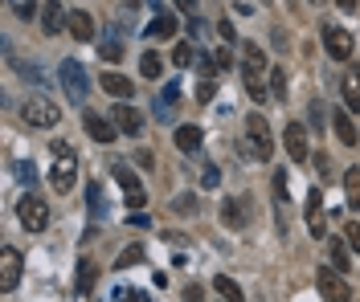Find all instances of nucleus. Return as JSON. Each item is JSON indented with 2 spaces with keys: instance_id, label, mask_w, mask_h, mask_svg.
Returning a JSON list of instances; mask_svg holds the SVG:
<instances>
[{
  "instance_id": "cd10ccee",
  "label": "nucleus",
  "mask_w": 360,
  "mask_h": 302,
  "mask_svg": "<svg viewBox=\"0 0 360 302\" xmlns=\"http://www.w3.org/2000/svg\"><path fill=\"white\" fill-rule=\"evenodd\" d=\"M270 102H287V70L270 66Z\"/></svg>"
},
{
  "instance_id": "ea45409f",
  "label": "nucleus",
  "mask_w": 360,
  "mask_h": 302,
  "mask_svg": "<svg viewBox=\"0 0 360 302\" xmlns=\"http://www.w3.org/2000/svg\"><path fill=\"white\" fill-rule=\"evenodd\" d=\"M17 176H21L25 184L33 188V180H37V167H33V163H17Z\"/></svg>"
},
{
  "instance_id": "5fc2aeb1",
  "label": "nucleus",
  "mask_w": 360,
  "mask_h": 302,
  "mask_svg": "<svg viewBox=\"0 0 360 302\" xmlns=\"http://www.w3.org/2000/svg\"><path fill=\"white\" fill-rule=\"evenodd\" d=\"M312 4H324V0H312Z\"/></svg>"
},
{
  "instance_id": "dca6fc26",
  "label": "nucleus",
  "mask_w": 360,
  "mask_h": 302,
  "mask_svg": "<svg viewBox=\"0 0 360 302\" xmlns=\"http://www.w3.org/2000/svg\"><path fill=\"white\" fill-rule=\"evenodd\" d=\"M82 127H86V135H91L95 143H115V135H119L115 123H107L102 115H91V111L82 115Z\"/></svg>"
},
{
  "instance_id": "7c9ffc66",
  "label": "nucleus",
  "mask_w": 360,
  "mask_h": 302,
  "mask_svg": "<svg viewBox=\"0 0 360 302\" xmlns=\"http://www.w3.org/2000/svg\"><path fill=\"white\" fill-rule=\"evenodd\" d=\"M140 261H144V245H127L115 266H119V270H127V266H140Z\"/></svg>"
},
{
  "instance_id": "37998d69",
  "label": "nucleus",
  "mask_w": 360,
  "mask_h": 302,
  "mask_svg": "<svg viewBox=\"0 0 360 302\" xmlns=\"http://www.w3.org/2000/svg\"><path fill=\"white\" fill-rule=\"evenodd\" d=\"M115 302H140V290H131V286H119V290H115Z\"/></svg>"
},
{
  "instance_id": "1a4fd4ad",
  "label": "nucleus",
  "mask_w": 360,
  "mask_h": 302,
  "mask_svg": "<svg viewBox=\"0 0 360 302\" xmlns=\"http://www.w3.org/2000/svg\"><path fill=\"white\" fill-rule=\"evenodd\" d=\"M283 147H287L291 163L312 160V147H307V127H303V123H287V127H283Z\"/></svg>"
},
{
  "instance_id": "7ed1b4c3",
  "label": "nucleus",
  "mask_w": 360,
  "mask_h": 302,
  "mask_svg": "<svg viewBox=\"0 0 360 302\" xmlns=\"http://www.w3.org/2000/svg\"><path fill=\"white\" fill-rule=\"evenodd\" d=\"M21 118L29 127H58L62 123V111H58V102H49L41 94H33V98H25L21 102Z\"/></svg>"
},
{
  "instance_id": "39448f33",
  "label": "nucleus",
  "mask_w": 360,
  "mask_h": 302,
  "mask_svg": "<svg viewBox=\"0 0 360 302\" xmlns=\"http://www.w3.org/2000/svg\"><path fill=\"white\" fill-rule=\"evenodd\" d=\"M58 82H62V90H66L70 102H86L91 78H86V70H82L78 62H62V66H58Z\"/></svg>"
},
{
  "instance_id": "20e7f679",
  "label": "nucleus",
  "mask_w": 360,
  "mask_h": 302,
  "mask_svg": "<svg viewBox=\"0 0 360 302\" xmlns=\"http://www.w3.org/2000/svg\"><path fill=\"white\" fill-rule=\"evenodd\" d=\"M111 172H115V180H119V188H123V196H127V209H144L147 205V192H144V184H140V176L127 167V160H111Z\"/></svg>"
},
{
  "instance_id": "393cba45",
  "label": "nucleus",
  "mask_w": 360,
  "mask_h": 302,
  "mask_svg": "<svg viewBox=\"0 0 360 302\" xmlns=\"http://www.w3.org/2000/svg\"><path fill=\"white\" fill-rule=\"evenodd\" d=\"M95 282H98V266L82 257V261H78V282H74V290H78V294H91V290H95Z\"/></svg>"
},
{
  "instance_id": "f3484780",
  "label": "nucleus",
  "mask_w": 360,
  "mask_h": 302,
  "mask_svg": "<svg viewBox=\"0 0 360 302\" xmlns=\"http://www.w3.org/2000/svg\"><path fill=\"white\" fill-rule=\"evenodd\" d=\"M111 118H115V127H119V131H127V135H140V131H144V115H140L131 102H119Z\"/></svg>"
},
{
  "instance_id": "412c9836",
  "label": "nucleus",
  "mask_w": 360,
  "mask_h": 302,
  "mask_svg": "<svg viewBox=\"0 0 360 302\" xmlns=\"http://www.w3.org/2000/svg\"><path fill=\"white\" fill-rule=\"evenodd\" d=\"M172 33H176V17H172V13H156L144 29V37H160V41H168Z\"/></svg>"
},
{
  "instance_id": "9d476101",
  "label": "nucleus",
  "mask_w": 360,
  "mask_h": 302,
  "mask_svg": "<svg viewBox=\"0 0 360 302\" xmlns=\"http://www.w3.org/2000/svg\"><path fill=\"white\" fill-rule=\"evenodd\" d=\"M21 254L13 249V245H4L0 249V290L8 294V290H17V282H21Z\"/></svg>"
},
{
  "instance_id": "58836bf2",
  "label": "nucleus",
  "mask_w": 360,
  "mask_h": 302,
  "mask_svg": "<svg viewBox=\"0 0 360 302\" xmlns=\"http://www.w3.org/2000/svg\"><path fill=\"white\" fill-rule=\"evenodd\" d=\"M172 209L180 212V217H189V212H196V196H180V200H172Z\"/></svg>"
},
{
  "instance_id": "c85d7f7f",
  "label": "nucleus",
  "mask_w": 360,
  "mask_h": 302,
  "mask_svg": "<svg viewBox=\"0 0 360 302\" xmlns=\"http://www.w3.org/2000/svg\"><path fill=\"white\" fill-rule=\"evenodd\" d=\"M86 209H91V217H107V200H102V184H95L91 180V188H86Z\"/></svg>"
},
{
  "instance_id": "2f4dec72",
  "label": "nucleus",
  "mask_w": 360,
  "mask_h": 302,
  "mask_svg": "<svg viewBox=\"0 0 360 302\" xmlns=\"http://www.w3.org/2000/svg\"><path fill=\"white\" fill-rule=\"evenodd\" d=\"M160 66H164L160 53H144V57H140V74H144V78H160Z\"/></svg>"
},
{
  "instance_id": "2eb2a0df",
  "label": "nucleus",
  "mask_w": 360,
  "mask_h": 302,
  "mask_svg": "<svg viewBox=\"0 0 360 302\" xmlns=\"http://www.w3.org/2000/svg\"><path fill=\"white\" fill-rule=\"evenodd\" d=\"M66 25H70V13L62 8V0H46V8H41V29H46L49 37H58Z\"/></svg>"
},
{
  "instance_id": "de8ad7c7",
  "label": "nucleus",
  "mask_w": 360,
  "mask_h": 302,
  "mask_svg": "<svg viewBox=\"0 0 360 302\" xmlns=\"http://www.w3.org/2000/svg\"><path fill=\"white\" fill-rule=\"evenodd\" d=\"M217 33H221V37H225V46H229V41H234V37H238V33H234V25H229V21H221V25H217Z\"/></svg>"
},
{
  "instance_id": "f257e3e1",
  "label": "nucleus",
  "mask_w": 360,
  "mask_h": 302,
  "mask_svg": "<svg viewBox=\"0 0 360 302\" xmlns=\"http://www.w3.org/2000/svg\"><path fill=\"white\" fill-rule=\"evenodd\" d=\"M49 151H53V167H49V184H53V192H70L74 188V176H78V156H74L70 143L53 139L49 143Z\"/></svg>"
},
{
  "instance_id": "473e14b6",
  "label": "nucleus",
  "mask_w": 360,
  "mask_h": 302,
  "mask_svg": "<svg viewBox=\"0 0 360 302\" xmlns=\"http://www.w3.org/2000/svg\"><path fill=\"white\" fill-rule=\"evenodd\" d=\"M172 62H176V66H189V62H196V49H192L189 41H180V46L172 49Z\"/></svg>"
},
{
  "instance_id": "9b49d317",
  "label": "nucleus",
  "mask_w": 360,
  "mask_h": 302,
  "mask_svg": "<svg viewBox=\"0 0 360 302\" xmlns=\"http://www.w3.org/2000/svg\"><path fill=\"white\" fill-rule=\"evenodd\" d=\"M324 49H328L336 62H348V57H352V33L340 29V25H328V29H324Z\"/></svg>"
},
{
  "instance_id": "a18cd8bd",
  "label": "nucleus",
  "mask_w": 360,
  "mask_h": 302,
  "mask_svg": "<svg viewBox=\"0 0 360 302\" xmlns=\"http://www.w3.org/2000/svg\"><path fill=\"white\" fill-rule=\"evenodd\" d=\"M344 237H348V245H352V249H356V254H360V221H352V225H348V233H344Z\"/></svg>"
},
{
  "instance_id": "5701e85b",
  "label": "nucleus",
  "mask_w": 360,
  "mask_h": 302,
  "mask_svg": "<svg viewBox=\"0 0 360 302\" xmlns=\"http://www.w3.org/2000/svg\"><path fill=\"white\" fill-rule=\"evenodd\" d=\"M176 102H180V86L168 82V86H164V98H156V118H164V123H168V118L176 115Z\"/></svg>"
},
{
  "instance_id": "8fccbe9b",
  "label": "nucleus",
  "mask_w": 360,
  "mask_h": 302,
  "mask_svg": "<svg viewBox=\"0 0 360 302\" xmlns=\"http://www.w3.org/2000/svg\"><path fill=\"white\" fill-rule=\"evenodd\" d=\"M213 62H217V70H225V66H229V49H217Z\"/></svg>"
},
{
  "instance_id": "423d86ee",
  "label": "nucleus",
  "mask_w": 360,
  "mask_h": 302,
  "mask_svg": "<svg viewBox=\"0 0 360 302\" xmlns=\"http://www.w3.org/2000/svg\"><path fill=\"white\" fill-rule=\"evenodd\" d=\"M315 286H319V294H324L328 302H348V298H352V286H348V282H344V274H340V270H332V266H319Z\"/></svg>"
},
{
  "instance_id": "c9c22d12",
  "label": "nucleus",
  "mask_w": 360,
  "mask_h": 302,
  "mask_svg": "<svg viewBox=\"0 0 360 302\" xmlns=\"http://www.w3.org/2000/svg\"><path fill=\"white\" fill-rule=\"evenodd\" d=\"M196 70H201V78H213L217 62H213V57H209V53H196Z\"/></svg>"
},
{
  "instance_id": "3c124183",
  "label": "nucleus",
  "mask_w": 360,
  "mask_h": 302,
  "mask_svg": "<svg viewBox=\"0 0 360 302\" xmlns=\"http://www.w3.org/2000/svg\"><path fill=\"white\" fill-rule=\"evenodd\" d=\"M135 163H140V167H156V160H152V151H135Z\"/></svg>"
},
{
  "instance_id": "f704fd0d",
  "label": "nucleus",
  "mask_w": 360,
  "mask_h": 302,
  "mask_svg": "<svg viewBox=\"0 0 360 302\" xmlns=\"http://www.w3.org/2000/svg\"><path fill=\"white\" fill-rule=\"evenodd\" d=\"M274 200L279 205H287L291 196H287V172H274Z\"/></svg>"
},
{
  "instance_id": "c03bdc74",
  "label": "nucleus",
  "mask_w": 360,
  "mask_h": 302,
  "mask_svg": "<svg viewBox=\"0 0 360 302\" xmlns=\"http://www.w3.org/2000/svg\"><path fill=\"white\" fill-rule=\"evenodd\" d=\"M17 17H21V21H33V17H37V4H33V0L17 4Z\"/></svg>"
},
{
  "instance_id": "b1692460",
  "label": "nucleus",
  "mask_w": 360,
  "mask_h": 302,
  "mask_svg": "<svg viewBox=\"0 0 360 302\" xmlns=\"http://www.w3.org/2000/svg\"><path fill=\"white\" fill-rule=\"evenodd\" d=\"M201 139H205V135H201V127H192V123H185V127H176V147H180L185 156H192V151L201 147Z\"/></svg>"
},
{
  "instance_id": "6ab92c4d",
  "label": "nucleus",
  "mask_w": 360,
  "mask_h": 302,
  "mask_svg": "<svg viewBox=\"0 0 360 302\" xmlns=\"http://www.w3.org/2000/svg\"><path fill=\"white\" fill-rule=\"evenodd\" d=\"M70 37H78V41H95V17L91 13H82V8H74L70 13Z\"/></svg>"
},
{
  "instance_id": "603ef678",
  "label": "nucleus",
  "mask_w": 360,
  "mask_h": 302,
  "mask_svg": "<svg viewBox=\"0 0 360 302\" xmlns=\"http://www.w3.org/2000/svg\"><path fill=\"white\" fill-rule=\"evenodd\" d=\"M336 4L344 8V13H356V4H360V0H336Z\"/></svg>"
},
{
  "instance_id": "72a5a7b5",
  "label": "nucleus",
  "mask_w": 360,
  "mask_h": 302,
  "mask_svg": "<svg viewBox=\"0 0 360 302\" xmlns=\"http://www.w3.org/2000/svg\"><path fill=\"white\" fill-rule=\"evenodd\" d=\"M241 57H246V62H254V66H266V53L254 46V41H241Z\"/></svg>"
},
{
  "instance_id": "49530a36",
  "label": "nucleus",
  "mask_w": 360,
  "mask_h": 302,
  "mask_svg": "<svg viewBox=\"0 0 360 302\" xmlns=\"http://www.w3.org/2000/svg\"><path fill=\"white\" fill-rule=\"evenodd\" d=\"M185 302H205V290L201 286H185Z\"/></svg>"
},
{
  "instance_id": "f8f14e48",
  "label": "nucleus",
  "mask_w": 360,
  "mask_h": 302,
  "mask_svg": "<svg viewBox=\"0 0 360 302\" xmlns=\"http://www.w3.org/2000/svg\"><path fill=\"white\" fill-rule=\"evenodd\" d=\"M221 221L229 229H250V196H229L221 205Z\"/></svg>"
},
{
  "instance_id": "864d4df0",
  "label": "nucleus",
  "mask_w": 360,
  "mask_h": 302,
  "mask_svg": "<svg viewBox=\"0 0 360 302\" xmlns=\"http://www.w3.org/2000/svg\"><path fill=\"white\" fill-rule=\"evenodd\" d=\"M192 4H196V0H176V8H185V13H192Z\"/></svg>"
},
{
  "instance_id": "09e8293b",
  "label": "nucleus",
  "mask_w": 360,
  "mask_h": 302,
  "mask_svg": "<svg viewBox=\"0 0 360 302\" xmlns=\"http://www.w3.org/2000/svg\"><path fill=\"white\" fill-rule=\"evenodd\" d=\"M189 33H192V37H205V21H201V17H192V21H189Z\"/></svg>"
},
{
  "instance_id": "aec40b11",
  "label": "nucleus",
  "mask_w": 360,
  "mask_h": 302,
  "mask_svg": "<svg viewBox=\"0 0 360 302\" xmlns=\"http://www.w3.org/2000/svg\"><path fill=\"white\" fill-rule=\"evenodd\" d=\"M98 86H102V90L107 94H115V98H131V94H135V86H131V78H123V74H102V78H98Z\"/></svg>"
},
{
  "instance_id": "c756f323",
  "label": "nucleus",
  "mask_w": 360,
  "mask_h": 302,
  "mask_svg": "<svg viewBox=\"0 0 360 302\" xmlns=\"http://www.w3.org/2000/svg\"><path fill=\"white\" fill-rule=\"evenodd\" d=\"M98 53H102L107 62H119L123 57V41L115 37V33H102V37H98Z\"/></svg>"
},
{
  "instance_id": "4be33fe9",
  "label": "nucleus",
  "mask_w": 360,
  "mask_h": 302,
  "mask_svg": "<svg viewBox=\"0 0 360 302\" xmlns=\"http://www.w3.org/2000/svg\"><path fill=\"white\" fill-rule=\"evenodd\" d=\"M332 127H336V135H340V143H344V147H356L360 131L352 127V118H348V111H332Z\"/></svg>"
},
{
  "instance_id": "0eeeda50",
  "label": "nucleus",
  "mask_w": 360,
  "mask_h": 302,
  "mask_svg": "<svg viewBox=\"0 0 360 302\" xmlns=\"http://www.w3.org/2000/svg\"><path fill=\"white\" fill-rule=\"evenodd\" d=\"M17 217H21V225L29 233H41L49 225V205L41 200V196L29 192V196H21V205H17Z\"/></svg>"
},
{
  "instance_id": "6e6552de",
  "label": "nucleus",
  "mask_w": 360,
  "mask_h": 302,
  "mask_svg": "<svg viewBox=\"0 0 360 302\" xmlns=\"http://www.w3.org/2000/svg\"><path fill=\"white\" fill-rule=\"evenodd\" d=\"M266 74H270V66H254V62L241 57V82H246V90H250L254 102H270V82H266Z\"/></svg>"
},
{
  "instance_id": "bb28decb",
  "label": "nucleus",
  "mask_w": 360,
  "mask_h": 302,
  "mask_svg": "<svg viewBox=\"0 0 360 302\" xmlns=\"http://www.w3.org/2000/svg\"><path fill=\"white\" fill-rule=\"evenodd\" d=\"M344 196H348V209L360 212V167H348L344 172Z\"/></svg>"
},
{
  "instance_id": "4c0bfd02",
  "label": "nucleus",
  "mask_w": 360,
  "mask_h": 302,
  "mask_svg": "<svg viewBox=\"0 0 360 302\" xmlns=\"http://www.w3.org/2000/svg\"><path fill=\"white\" fill-rule=\"evenodd\" d=\"M213 98H217V86L209 82V78H205V82L196 86V102H213Z\"/></svg>"
},
{
  "instance_id": "a19ab883",
  "label": "nucleus",
  "mask_w": 360,
  "mask_h": 302,
  "mask_svg": "<svg viewBox=\"0 0 360 302\" xmlns=\"http://www.w3.org/2000/svg\"><path fill=\"white\" fill-rule=\"evenodd\" d=\"M217 180H221V172H217L213 163H209V167L201 172V184H205V188H217Z\"/></svg>"
},
{
  "instance_id": "e433bc0d",
  "label": "nucleus",
  "mask_w": 360,
  "mask_h": 302,
  "mask_svg": "<svg viewBox=\"0 0 360 302\" xmlns=\"http://www.w3.org/2000/svg\"><path fill=\"white\" fill-rule=\"evenodd\" d=\"M312 163H315V172H319V176H324V180H328V176H332V160H328V156H324V151H315V156H312Z\"/></svg>"
},
{
  "instance_id": "f03ea898",
  "label": "nucleus",
  "mask_w": 360,
  "mask_h": 302,
  "mask_svg": "<svg viewBox=\"0 0 360 302\" xmlns=\"http://www.w3.org/2000/svg\"><path fill=\"white\" fill-rule=\"evenodd\" d=\"M246 143H250V156L258 163H266L270 156H274V139H270V123H266L258 111L246 118Z\"/></svg>"
},
{
  "instance_id": "4468645a",
  "label": "nucleus",
  "mask_w": 360,
  "mask_h": 302,
  "mask_svg": "<svg viewBox=\"0 0 360 302\" xmlns=\"http://www.w3.org/2000/svg\"><path fill=\"white\" fill-rule=\"evenodd\" d=\"M307 233L315 241H324V188L307 192Z\"/></svg>"
},
{
  "instance_id": "ddd939ff",
  "label": "nucleus",
  "mask_w": 360,
  "mask_h": 302,
  "mask_svg": "<svg viewBox=\"0 0 360 302\" xmlns=\"http://www.w3.org/2000/svg\"><path fill=\"white\" fill-rule=\"evenodd\" d=\"M324 245H328V266L340 270V274H348L352 270V257H348V237H324Z\"/></svg>"
},
{
  "instance_id": "a878e982",
  "label": "nucleus",
  "mask_w": 360,
  "mask_h": 302,
  "mask_svg": "<svg viewBox=\"0 0 360 302\" xmlns=\"http://www.w3.org/2000/svg\"><path fill=\"white\" fill-rule=\"evenodd\" d=\"M213 290L221 294V302H246L241 286H238L234 278H225V274H217V278H213Z\"/></svg>"
},
{
  "instance_id": "79ce46f5",
  "label": "nucleus",
  "mask_w": 360,
  "mask_h": 302,
  "mask_svg": "<svg viewBox=\"0 0 360 302\" xmlns=\"http://www.w3.org/2000/svg\"><path fill=\"white\" fill-rule=\"evenodd\" d=\"M328 123V111H324V102H312V127H324Z\"/></svg>"
},
{
  "instance_id": "a211bd4d",
  "label": "nucleus",
  "mask_w": 360,
  "mask_h": 302,
  "mask_svg": "<svg viewBox=\"0 0 360 302\" xmlns=\"http://www.w3.org/2000/svg\"><path fill=\"white\" fill-rule=\"evenodd\" d=\"M340 94H344V107H348V111H360V70L356 66L344 70V78H340Z\"/></svg>"
}]
</instances>
